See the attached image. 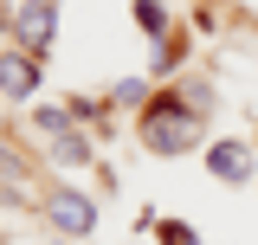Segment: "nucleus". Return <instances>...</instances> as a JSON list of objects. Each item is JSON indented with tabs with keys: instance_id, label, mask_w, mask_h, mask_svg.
I'll list each match as a JSON object with an SVG mask.
<instances>
[{
	"instance_id": "7ed1b4c3",
	"label": "nucleus",
	"mask_w": 258,
	"mask_h": 245,
	"mask_svg": "<svg viewBox=\"0 0 258 245\" xmlns=\"http://www.w3.org/2000/svg\"><path fill=\"white\" fill-rule=\"evenodd\" d=\"M13 32H20L26 52H45V45H52V0H26V7H13Z\"/></svg>"
},
{
	"instance_id": "20e7f679",
	"label": "nucleus",
	"mask_w": 258,
	"mask_h": 245,
	"mask_svg": "<svg viewBox=\"0 0 258 245\" xmlns=\"http://www.w3.org/2000/svg\"><path fill=\"white\" fill-rule=\"evenodd\" d=\"M207 168H213V181L239 187V181H252V149L245 142H213L207 149Z\"/></svg>"
},
{
	"instance_id": "0eeeda50",
	"label": "nucleus",
	"mask_w": 258,
	"mask_h": 245,
	"mask_svg": "<svg viewBox=\"0 0 258 245\" xmlns=\"http://www.w3.org/2000/svg\"><path fill=\"white\" fill-rule=\"evenodd\" d=\"M52 155L71 168V161H84V155H91V142H84V136H52Z\"/></svg>"
},
{
	"instance_id": "f03ea898",
	"label": "nucleus",
	"mask_w": 258,
	"mask_h": 245,
	"mask_svg": "<svg viewBox=\"0 0 258 245\" xmlns=\"http://www.w3.org/2000/svg\"><path fill=\"white\" fill-rule=\"evenodd\" d=\"M45 219H52L58 232H78V239H84V232L97 226V207L84 200V194H71V187H52V194H45Z\"/></svg>"
},
{
	"instance_id": "1a4fd4ad",
	"label": "nucleus",
	"mask_w": 258,
	"mask_h": 245,
	"mask_svg": "<svg viewBox=\"0 0 258 245\" xmlns=\"http://www.w3.org/2000/svg\"><path fill=\"white\" fill-rule=\"evenodd\" d=\"M110 97H116V103H136V97H142V78H123V84H116Z\"/></svg>"
},
{
	"instance_id": "9d476101",
	"label": "nucleus",
	"mask_w": 258,
	"mask_h": 245,
	"mask_svg": "<svg viewBox=\"0 0 258 245\" xmlns=\"http://www.w3.org/2000/svg\"><path fill=\"white\" fill-rule=\"evenodd\" d=\"M0 136H7V122H0Z\"/></svg>"
},
{
	"instance_id": "6e6552de",
	"label": "nucleus",
	"mask_w": 258,
	"mask_h": 245,
	"mask_svg": "<svg viewBox=\"0 0 258 245\" xmlns=\"http://www.w3.org/2000/svg\"><path fill=\"white\" fill-rule=\"evenodd\" d=\"M155 232H161V245H200L187 226H181V219H168V226H155Z\"/></svg>"
},
{
	"instance_id": "423d86ee",
	"label": "nucleus",
	"mask_w": 258,
	"mask_h": 245,
	"mask_svg": "<svg viewBox=\"0 0 258 245\" xmlns=\"http://www.w3.org/2000/svg\"><path fill=\"white\" fill-rule=\"evenodd\" d=\"M136 26L149 32V39H161V32H168V13H161L155 0H136Z\"/></svg>"
},
{
	"instance_id": "f257e3e1",
	"label": "nucleus",
	"mask_w": 258,
	"mask_h": 245,
	"mask_svg": "<svg viewBox=\"0 0 258 245\" xmlns=\"http://www.w3.org/2000/svg\"><path fill=\"white\" fill-rule=\"evenodd\" d=\"M142 142L155 155H187L194 142H200V122H194V110L181 97H155V103L142 110Z\"/></svg>"
},
{
	"instance_id": "39448f33",
	"label": "nucleus",
	"mask_w": 258,
	"mask_h": 245,
	"mask_svg": "<svg viewBox=\"0 0 258 245\" xmlns=\"http://www.w3.org/2000/svg\"><path fill=\"white\" fill-rule=\"evenodd\" d=\"M0 91L7 97H32L39 91V52H7L0 58Z\"/></svg>"
}]
</instances>
